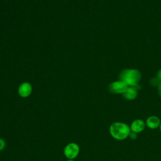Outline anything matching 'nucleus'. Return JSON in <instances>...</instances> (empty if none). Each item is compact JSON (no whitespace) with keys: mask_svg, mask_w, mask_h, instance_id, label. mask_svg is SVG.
Returning a JSON list of instances; mask_svg holds the SVG:
<instances>
[{"mask_svg":"<svg viewBox=\"0 0 161 161\" xmlns=\"http://www.w3.org/2000/svg\"><path fill=\"white\" fill-rule=\"evenodd\" d=\"M119 79L128 86L138 87V82L141 79V74L138 70L135 69H125L120 74Z\"/></svg>","mask_w":161,"mask_h":161,"instance_id":"1","label":"nucleus"},{"mask_svg":"<svg viewBox=\"0 0 161 161\" xmlns=\"http://www.w3.org/2000/svg\"><path fill=\"white\" fill-rule=\"evenodd\" d=\"M109 132L114 138L116 140H123L129 136L130 128L127 125L123 123L116 122L111 125Z\"/></svg>","mask_w":161,"mask_h":161,"instance_id":"2","label":"nucleus"},{"mask_svg":"<svg viewBox=\"0 0 161 161\" xmlns=\"http://www.w3.org/2000/svg\"><path fill=\"white\" fill-rule=\"evenodd\" d=\"M79 147L77 143H70L65 146L64 153L66 158L69 160H73L77 157L79 153Z\"/></svg>","mask_w":161,"mask_h":161,"instance_id":"3","label":"nucleus"},{"mask_svg":"<svg viewBox=\"0 0 161 161\" xmlns=\"http://www.w3.org/2000/svg\"><path fill=\"white\" fill-rule=\"evenodd\" d=\"M128 87V86L122 80H118L111 83L109 86V90L114 94L124 93Z\"/></svg>","mask_w":161,"mask_h":161,"instance_id":"4","label":"nucleus"},{"mask_svg":"<svg viewBox=\"0 0 161 161\" xmlns=\"http://www.w3.org/2000/svg\"><path fill=\"white\" fill-rule=\"evenodd\" d=\"M32 91L31 86L28 82H24L21 84L18 89L19 95L22 97H28Z\"/></svg>","mask_w":161,"mask_h":161,"instance_id":"5","label":"nucleus"},{"mask_svg":"<svg viewBox=\"0 0 161 161\" xmlns=\"http://www.w3.org/2000/svg\"><path fill=\"white\" fill-rule=\"evenodd\" d=\"M137 87H128L124 93H123V97L128 100H133L137 96Z\"/></svg>","mask_w":161,"mask_h":161,"instance_id":"6","label":"nucleus"},{"mask_svg":"<svg viewBox=\"0 0 161 161\" xmlns=\"http://www.w3.org/2000/svg\"><path fill=\"white\" fill-rule=\"evenodd\" d=\"M144 128H145V123L141 119L135 120L131 125V131L136 133L142 131Z\"/></svg>","mask_w":161,"mask_h":161,"instance_id":"7","label":"nucleus"},{"mask_svg":"<svg viewBox=\"0 0 161 161\" xmlns=\"http://www.w3.org/2000/svg\"><path fill=\"white\" fill-rule=\"evenodd\" d=\"M160 122L158 118L152 116L149 117L147 120V125L148 128L154 129L160 126Z\"/></svg>","mask_w":161,"mask_h":161,"instance_id":"8","label":"nucleus"},{"mask_svg":"<svg viewBox=\"0 0 161 161\" xmlns=\"http://www.w3.org/2000/svg\"><path fill=\"white\" fill-rule=\"evenodd\" d=\"M5 146H6L5 141L3 139L0 138V151L3 150L5 147Z\"/></svg>","mask_w":161,"mask_h":161,"instance_id":"9","label":"nucleus"},{"mask_svg":"<svg viewBox=\"0 0 161 161\" xmlns=\"http://www.w3.org/2000/svg\"><path fill=\"white\" fill-rule=\"evenodd\" d=\"M129 136H130V137L131 139L134 140V139H136V133H135V132H133V131H132L131 133H130Z\"/></svg>","mask_w":161,"mask_h":161,"instance_id":"10","label":"nucleus"},{"mask_svg":"<svg viewBox=\"0 0 161 161\" xmlns=\"http://www.w3.org/2000/svg\"><path fill=\"white\" fill-rule=\"evenodd\" d=\"M157 81H161V69L157 73Z\"/></svg>","mask_w":161,"mask_h":161,"instance_id":"11","label":"nucleus"},{"mask_svg":"<svg viewBox=\"0 0 161 161\" xmlns=\"http://www.w3.org/2000/svg\"><path fill=\"white\" fill-rule=\"evenodd\" d=\"M158 93H159L160 96H161V83L159 84V85H158Z\"/></svg>","mask_w":161,"mask_h":161,"instance_id":"12","label":"nucleus"},{"mask_svg":"<svg viewBox=\"0 0 161 161\" xmlns=\"http://www.w3.org/2000/svg\"><path fill=\"white\" fill-rule=\"evenodd\" d=\"M67 161H74V160H68Z\"/></svg>","mask_w":161,"mask_h":161,"instance_id":"13","label":"nucleus"},{"mask_svg":"<svg viewBox=\"0 0 161 161\" xmlns=\"http://www.w3.org/2000/svg\"><path fill=\"white\" fill-rule=\"evenodd\" d=\"M160 131H161V124L160 125Z\"/></svg>","mask_w":161,"mask_h":161,"instance_id":"14","label":"nucleus"}]
</instances>
